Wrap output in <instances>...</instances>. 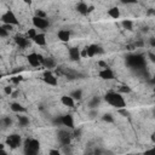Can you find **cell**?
<instances>
[{
	"instance_id": "cell-31",
	"label": "cell",
	"mask_w": 155,
	"mask_h": 155,
	"mask_svg": "<svg viewBox=\"0 0 155 155\" xmlns=\"http://www.w3.org/2000/svg\"><path fill=\"white\" fill-rule=\"evenodd\" d=\"M35 29H36V28H33V29H29V30L27 31V36H28L30 40H33V39L36 36V34H38Z\"/></svg>"
},
{
	"instance_id": "cell-16",
	"label": "cell",
	"mask_w": 155,
	"mask_h": 155,
	"mask_svg": "<svg viewBox=\"0 0 155 155\" xmlns=\"http://www.w3.org/2000/svg\"><path fill=\"white\" fill-rule=\"evenodd\" d=\"M61 103L64 105V107H68V108H74L75 105V99L69 94H64L61 97Z\"/></svg>"
},
{
	"instance_id": "cell-8",
	"label": "cell",
	"mask_w": 155,
	"mask_h": 155,
	"mask_svg": "<svg viewBox=\"0 0 155 155\" xmlns=\"http://www.w3.org/2000/svg\"><path fill=\"white\" fill-rule=\"evenodd\" d=\"M58 137V142L61 143L62 147H67L70 144V139H71V133H69L65 130H59L57 133Z\"/></svg>"
},
{
	"instance_id": "cell-24",
	"label": "cell",
	"mask_w": 155,
	"mask_h": 155,
	"mask_svg": "<svg viewBox=\"0 0 155 155\" xmlns=\"http://www.w3.org/2000/svg\"><path fill=\"white\" fill-rule=\"evenodd\" d=\"M99 103H101V98L97 97V96H94V97H92L91 101L88 102V107H90V109H96V108L99 105Z\"/></svg>"
},
{
	"instance_id": "cell-44",
	"label": "cell",
	"mask_w": 155,
	"mask_h": 155,
	"mask_svg": "<svg viewBox=\"0 0 155 155\" xmlns=\"http://www.w3.org/2000/svg\"><path fill=\"white\" fill-rule=\"evenodd\" d=\"M98 64H99L101 67H103V68H107V67H108V65H107V63H105V62H103V61H99V62H98Z\"/></svg>"
},
{
	"instance_id": "cell-45",
	"label": "cell",
	"mask_w": 155,
	"mask_h": 155,
	"mask_svg": "<svg viewBox=\"0 0 155 155\" xmlns=\"http://www.w3.org/2000/svg\"><path fill=\"white\" fill-rule=\"evenodd\" d=\"M149 82H150V84H153V85L155 86V75H154L153 78H150V80H149Z\"/></svg>"
},
{
	"instance_id": "cell-15",
	"label": "cell",
	"mask_w": 155,
	"mask_h": 155,
	"mask_svg": "<svg viewBox=\"0 0 155 155\" xmlns=\"http://www.w3.org/2000/svg\"><path fill=\"white\" fill-rule=\"evenodd\" d=\"M98 75H99V78L103 79V80H114V79H115V74H114V71H113L109 67L103 68V69L99 71Z\"/></svg>"
},
{
	"instance_id": "cell-13",
	"label": "cell",
	"mask_w": 155,
	"mask_h": 155,
	"mask_svg": "<svg viewBox=\"0 0 155 155\" xmlns=\"http://www.w3.org/2000/svg\"><path fill=\"white\" fill-rule=\"evenodd\" d=\"M68 54H69V59L71 62H79L81 59V50L79 47H70L68 50Z\"/></svg>"
},
{
	"instance_id": "cell-11",
	"label": "cell",
	"mask_w": 155,
	"mask_h": 155,
	"mask_svg": "<svg viewBox=\"0 0 155 155\" xmlns=\"http://www.w3.org/2000/svg\"><path fill=\"white\" fill-rule=\"evenodd\" d=\"M104 50L102 48V46L97 45V44H91L87 46V57H94L96 54H103Z\"/></svg>"
},
{
	"instance_id": "cell-20",
	"label": "cell",
	"mask_w": 155,
	"mask_h": 155,
	"mask_svg": "<svg viewBox=\"0 0 155 155\" xmlns=\"http://www.w3.org/2000/svg\"><path fill=\"white\" fill-rule=\"evenodd\" d=\"M33 41H34L38 46H45V45H46V36H45V34H42V33H38L36 36L33 39Z\"/></svg>"
},
{
	"instance_id": "cell-7",
	"label": "cell",
	"mask_w": 155,
	"mask_h": 155,
	"mask_svg": "<svg viewBox=\"0 0 155 155\" xmlns=\"http://www.w3.org/2000/svg\"><path fill=\"white\" fill-rule=\"evenodd\" d=\"M56 71H57L58 75H63V76H65V78H68V79H76V78H79V76H81L80 73H78L76 70H74V69H68V68H63V67H59Z\"/></svg>"
},
{
	"instance_id": "cell-38",
	"label": "cell",
	"mask_w": 155,
	"mask_h": 155,
	"mask_svg": "<svg viewBox=\"0 0 155 155\" xmlns=\"http://www.w3.org/2000/svg\"><path fill=\"white\" fill-rule=\"evenodd\" d=\"M148 57H149V59H150L153 63H155V53H153V52H148Z\"/></svg>"
},
{
	"instance_id": "cell-10",
	"label": "cell",
	"mask_w": 155,
	"mask_h": 155,
	"mask_svg": "<svg viewBox=\"0 0 155 155\" xmlns=\"http://www.w3.org/2000/svg\"><path fill=\"white\" fill-rule=\"evenodd\" d=\"M42 80H44L47 85H51V86H57V84H58L56 75H54L50 69H47V70L44 71V74H42Z\"/></svg>"
},
{
	"instance_id": "cell-2",
	"label": "cell",
	"mask_w": 155,
	"mask_h": 155,
	"mask_svg": "<svg viewBox=\"0 0 155 155\" xmlns=\"http://www.w3.org/2000/svg\"><path fill=\"white\" fill-rule=\"evenodd\" d=\"M104 101L110 104L111 107L120 109V108H126V102L122 97V93L115 92V91H109L104 94Z\"/></svg>"
},
{
	"instance_id": "cell-22",
	"label": "cell",
	"mask_w": 155,
	"mask_h": 155,
	"mask_svg": "<svg viewBox=\"0 0 155 155\" xmlns=\"http://www.w3.org/2000/svg\"><path fill=\"white\" fill-rule=\"evenodd\" d=\"M42 65H44L45 68H47V69L54 68V67H56V61H54L52 57H46V58L44 59V63H42Z\"/></svg>"
},
{
	"instance_id": "cell-36",
	"label": "cell",
	"mask_w": 155,
	"mask_h": 155,
	"mask_svg": "<svg viewBox=\"0 0 155 155\" xmlns=\"http://www.w3.org/2000/svg\"><path fill=\"white\" fill-rule=\"evenodd\" d=\"M122 4H126V5H131V4H137L138 0H120Z\"/></svg>"
},
{
	"instance_id": "cell-42",
	"label": "cell",
	"mask_w": 155,
	"mask_h": 155,
	"mask_svg": "<svg viewBox=\"0 0 155 155\" xmlns=\"http://www.w3.org/2000/svg\"><path fill=\"white\" fill-rule=\"evenodd\" d=\"M149 44H150V46H151V47H155V38H150Z\"/></svg>"
},
{
	"instance_id": "cell-21",
	"label": "cell",
	"mask_w": 155,
	"mask_h": 155,
	"mask_svg": "<svg viewBox=\"0 0 155 155\" xmlns=\"http://www.w3.org/2000/svg\"><path fill=\"white\" fill-rule=\"evenodd\" d=\"M108 16L111 17V18H114V19H117L120 17V10H119V7H116V6L110 7L108 10Z\"/></svg>"
},
{
	"instance_id": "cell-30",
	"label": "cell",
	"mask_w": 155,
	"mask_h": 155,
	"mask_svg": "<svg viewBox=\"0 0 155 155\" xmlns=\"http://www.w3.org/2000/svg\"><path fill=\"white\" fill-rule=\"evenodd\" d=\"M132 90H131V87L130 86H127V85H121L120 87H119V91L117 92H120V93H130Z\"/></svg>"
},
{
	"instance_id": "cell-3",
	"label": "cell",
	"mask_w": 155,
	"mask_h": 155,
	"mask_svg": "<svg viewBox=\"0 0 155 155\" xmlns=\"http://www.w3.org/2000/svg\"><path fill=\"white\" fill-rule=\"evenodd\" d=\"M40 149V142L35 138H27L23 142V151L25 155H36Z\"/></svg>"
},
{
	"instance_id": "cell-14",
	"label": "cell",
	"mask_w": 155,
	"mask_h": 155,
	"mask_svg": "<svg viewBox=\"0 0 155 155\" xmlns=\"http://www.w3.org/2000/svg\"><path fill=\"white\" fill-rule=\"evenodd\" d=\"M61 117V125L70 128V130H74L75 128V125H74V119L70 114H65L63 116H59Z\"/></svg>"
},
{
	"instance_id": "cell-46",
	"label": "cell",
	"mask_w": 155,
	"mask_h": 155,
	"mask_svg": "<svg viewBox=\"0 0 155 155\" xmlns=\"http://www.w3.org/2000/svg\"><path fill=\"white\" fill-rule=\"evenodd\" d=\"M23 1H24L25 4H28V5H30V4L33 2V0H23Z\"/></svg>"
},
{
	"instance_id": "cell-40",
	"label": "cell",
	"mask_w": 155,
	"mask_h": 155,
	"mask_svg": "<svg viewBox=\"0 0 155 155\" xmlns=\"http://www.w3.org/2000/svg\"><path fill=\"white\" fill-rule=\"evenodd\" d=\"M1 25H2L4 28H6L8 31H10V30H12V27H13V25H11V24H4V23H2Z\"/></svg>"
},
{
	"instance_id": "cell-49",
	"label": "cell",
	"mask_w": 155,
	"mask_h": 155,
	"mask_svg": "<svg viewBox=\"0 0 155 155\" xmlns=\"http://www.w3.org/2000/svg\"><path fill=\"white\" fill-rule=\"evenodd\" d=\"M4 147H5V144H0V149L1 150H4Z\"/></svg>"
},
{
	"instance_id": "cell-47",
	"label": "cell",
	"mask_w": 155,
	"mask_h": 155,
	"mask_svg": "<svg viewBox=\"0 0 155 155\" xmlns=\"http://www.w3.org/2000/svg\"><path fill=\"white\" fill-rule=\"evenodd\" d=\"M150 138H151V142H155V133H153Z\"/></svg>"
},
{
	"instance_id": "cell-17",
	"label": "cell",
	"mask_w": 155,
	"mask_h": 155,
	"mask_svg": "<svg viewBox=\"0 0 155 155\" xmlns=\"http://www.w3.org/2000/svg\"><path fill=\"white\" fill-rule=\"evenodd\" d=\"M57 36H58V40H61L62 42H68L70 40V31L67 29H61L57 33Z\"/></svg>"
},
{
	"instance_id": "cell-43",
	"label": "cell",
	"mask_w": 155,
	"mask_h": 155,
	"mask_svg": "<svg viewBox=\"0 0 155 155\" xmlns=\"http://www.w3.org/2000/svg\"><path fill=\"white\" fill-rule=\"evenodd\" d=\"M145 153H147V154H155V147L151 148V149H148Z\"/></svg>"
},
{
	"instance_id": "cell-12",
	"label": "cell",
	"mask_w": 155,
	"mask_h": 155,
	"mask_svg": "<svg viewBox=\"0 0 155 155\" xmlns=\"http://www.w3.org/2000/svg\"><path fill=\"white\" fill-rule=\"evenodd\" d=\"M29 40L30 39L28 36H23V35H19V34L15 36V42L19 48H27L29 46V44H30Z\"/></svg>"
},
{
	"instance_id": "cell-1",
	"label": "cell",
	"mask_w": 155,
	"mask_h": 155,
	"mask_svg": "<svg viewBox=\"0 0 155 155\" xmlns=\"http://www.w3.org/2000/svg\"><path fill=\"white\" fill-rule=\"evenodd\" d=\"M126 65L132 70H136L138 73H144L145 67H147V62H145V58L143 57V54L131 53L126 57Z\"/></svg>"
},
{
	"instance_id": "cell-48",
	"label": "cell",
	"mask_w": 155,
	"mask_h": 155,
	"mask_svg": "<svg viewBox=\"0 0 155 155\" xmlns=\"http://www.w3.org/2000/svg\"><path fill=\"white\" fill-rule=\"evenodd\" d=\"M93 11V6H88V13Z\"/></svg>"
},
{
	"instance_id": "cell-5",
	"label": "cell",
	"mask_w": 155,
	"mask_h": 155,
	"mask_svg": "<svg viewBox=\"0 0 155 155\" xmlns=\"http://www.w3.org/2000/svg\"><path fill=\"white\" fill-rule=\"evenodd\" d=\"M6 145H8L11 149H16L18 148L19 145H22V137L17 133H13V134H10L6 137V140H5Z\"/></svg>"
},
{
	"instance_id": "cell-33",
	"label": "cell",
	"mask_w": 155,
	"mask_h": 155,
	"mask_svg": "<svg viewBox=\"0 0 155 155\" xmlns=\"http://www.w3.org/2000/svg\"><path fill=\"white\" fill-rule=\"evenodd\" d=\"M4 92H5L7 96H11L13 91H12V87H11V86H6V87H4Z\"/></svg>"
},
{
	"instance_id": "cell-29",
	"label": "cell",
	"mask_w": 155,
	"mask_h": 155,
	"mask_svg": "<svg viewBox=\"0 0 155 155\" xmlns=\"http://www.w3.org/2000/svg\"><path fill=\"white\" fill-rule=\"evenodd\" d=\"M10 81H11L13 85H18L21 81H23V76H22V75H16V76L11 78V79H10Z\"/></svg>"
},
{
	"instance_id": "cell-28",
	"label": "cell",
	"mask_w": 155,
	"mask_h": 155,
	"mask_svg": "<svg viewBox=\"0 0 155 155\" xmlns=\"http://www.w3.org/2000/svg\"><path fill=\"white\" fill-rule=\"evenodd\" d=\"M102 120L104 121V122H109V124H111V122H114V116L111 115V114H104L103 116H102Z\"/></svg>"
},
{
	"instance_id": "cell-26",
	"label": "cell",
	"mask_w": 155,
	"mask_h": 155,
	"mask_svg": "<svg viewBox=\"0 0 155 155\" xmlns=\"http://www.w3.org/2000/svg\"><path fill=\"white\" fill-rule=\"evenodd\" d=\"M1 125H2L4 128L10 127V126L12 125V120H11V117H10V116H4V117L1 119Z\"/></svg>"
},
{
	"instance_id": "cell-4",
	"label": "cell",
	"mask_w": 155,
	"mask_h": 155,
	"mask_svg": "<svg viewBox=\"0 0 155 155\" xmlns=\"http://www.w3.org/2000/svg\"><path fill=\"white\" fill-rule=\"evenodd\" d=\"M0 21H1V23H4V24L19 25V21H18V18H17L16 15L13 13V11H11V10H7L5 13H2L1 17H0Z\"/></svg>"
},
{
	"instance_id": "cell-41",
	"label": "cell",
	"mask_w": 155,
	"mask_h": 155,
	"mask_svg": "<svg viewBox=\"0 0 155 155\" xmlns=\"http://www.w3.org/2000/svg\"><path fill=\"white\" fill-rule=\"evenodd\" d=\"M48 154H51V155H59L61 154V151L59 150H50V153Z\"/></svg>"
},
{
	"instance_id": "cell-25",
	"label": "cell",
	"mask_w": 155,
	"mask_h": 155,
	"mask_svg": "<svg viewBox=\"0 0 155 155\" xmlns=\"http://www.w3.org/2000/svg\"><path fill=\"white\" fill-rule=\"evenodd\" d=\"M121 25H122L124 29L130 30V31L133 29V22H132L131 19H124V21L121 22Z\"/></svg>"
},
{
	"instance_id": "cell-50",
	"label": "cell",
	"mask_w": 155,
	"mask_h": 155,
	"mask_svg": "<svg viewBox=\"0 0 155 155\" xmlns=\"http://www.w3.org/2000/svg\"><path fill=\"white\" fill-rule=\"evenodd\" d=\"M153 115H154V117H155V107H154V109H153Z\"/></svg>"
},
{
	"instance_id": "cell-32",
	"label": "cell",
	"mask_w": 155,
	"mask_h": 155,
	"mask_svg": "<svg viewBox=\"0 0 155 155\" xmlns=\"http://www.w3.org/2000/svg\"><path fill=\"white\" fill-rule=\"evenodd\" d=\"M8 35V30L6 28H4L2 25H0V36L1 38H6Z\"/></svg>"
},
{
	"instance_id": "cell-37",
	"label": "cell",
	"mask_w": 155,
	"mask_h": 155,
	"mask_svg": "<svg viewBox=\"0 0 155 155\" xmlns=\"http://www.w3.org/2000/svg\"><path fill=\"white\" fill-rule=\"evenodd\" d=\"M97 114H98V111L96 110V109H91V111H90V117H96L97 116Z\"/></svg>"
},
{
	"instance_id": "cell-18",
	"label": "cell",
	"mask_w": 155,
	"mask_h": 155,
	"mask_svg": "<svg viewBox=\"0 0 155 155\" xmlns=\"http://www.w3.org/2000/svg\"><path fill=\"white\" fill-rule=\"evenodd\" d=\"M75 8H76V11H78L80 15H82V16L88 15V6H87V4H85L84 1L78 2V5H76Z\"/></svg>"
},
{
	"instance_id": "cell-6",
	"label": "cell",
	"mask_w": 155,
	"mask_h": 155,
	"mask_svg": "<svg viewBox=\"0 0 155 155\" xmlns=\"http://www.w3.org/2000/svg\"><path fill=\"white\" fill-rule=\"evenodd\" d=\"M44 59H45V57H42L41 54H38V53H29L28 56H27V61H28V63L31 65V67H34V68H38L39 65H42V63H44Z\"/></svg>"
},
{
	"instance_id": "cell-35",
	"label": "cell",
	"mask_w": 155,
	"mask_h": 155,
	"mask_svg": "<svg viewBox=\"0 0 155 155\" xmlns=\"http://www.w3.org/2000/svg\"><path fill=\"white\" fill-rule=\"evenodd\" d=\"M35 16H38V17H42V18H46V13H45L42 10H38V11L35 12Z\"/></svg>"
},
{
	"instance_id": "cell-23",
	"label": "cell",
	"mask_w": 155,
	"mask_h": 155,
	"mask_svg": "<svg viewBox=\"0 0 155 155\" xmlns=\"http://www.w3.org/2000/svg\"><path fill=\"white\" fill-rule=\"evenodd\" d=\"M17 119H18V125L21 126V127H27L28 125H29V117H27V116H24V115H18L17 116Z\"/></svg>"
},
{
	"instance_id": "cell-39",
	"label": "cell",
	"mask_w": 155,
	"mask_h": 155,
	"mask_svg": "<svg viewBox=\"0 0 155 155\" xmlns=\"http://www.w3.org/2000/svg\"><path fill=\"white\" fill-rule=\"evenodd\" d=\"M81 57H87V46L82 48V51H81Z\"/></svg>"
},
{
	"instance_id": "cell-27",
	"label": "cell",
	"mask_w": 155,
	"mask_h": 155,
	"mask_svg": "<svg viewBox=\"0 0 155 155\" xmlns=\"http://www.w3.org/2000/svg\"><path fill=\"white\" fill-rule=\"evenodd\" d=\"M70 96H71L75 101H80V99L82 98V91H81V90H74V91L70 93Z\"/></svg>"
},
{
	"instance_id": "cell-34",
	"label": "cell",
	"mask_w": 155,
	"mask_h": 155,
	"mask_svg": "<svg viewBox=\"0 0 155 155\" xmlns=\"http://www.w3.org/2000/svg\"><path fill=\"white\" fill-rule=\"evenodd\" d=\"M119 110V113L121 114V115H124V116H130V113L126 110V108H120V109H117Z\"/></svg>"
},
{
	"instance_id": "cell-9",
	"label": "cell",
	"mask_w": 155,
	"mask_h": 155,
	"mask_svg": "<svg viewBox=\"0 0 155 155\" xmlns=\"http://www.w3.org/2000/svg\"><path fill=\"white\" fill-rule=\"evenodd\" d=\"M31 22H33L34 28H36V29H46V28H48V25H50V22H48L46 18L38 17V16H34V17L31 18Z\"/></svg>"
},
{
	"instance_id": "cell-19",
	"label": "cell",
	"mask_w": 155,
	"mask_h": 155,
	"mask_svg": "<svg viewBox=\"0 0 155 155\" xmlns=\"http://www.w3.org/2000/svg\"><path fill=\"white\" fill-rule=\"evenodd\" d=\"M10 109H11L13 113H17V114H22V113H25V111H27V109H25L22 104L16 103V102H13V103L10 104Z\"/></svg>"
}]
</instances>
